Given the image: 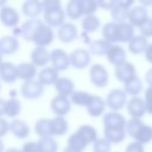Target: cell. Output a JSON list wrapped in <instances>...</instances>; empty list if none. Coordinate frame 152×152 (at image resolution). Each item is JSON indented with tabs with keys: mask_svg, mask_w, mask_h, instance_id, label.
<instances>
[{
	"mask_svg": "<svg viewBox=\"0 0 152 152\" xmlns=\"http://www.w3.org/2000/svg\"><path fill=\"white\" fill-rule=\"evenodd\" d=\"M19 49V42L14 36H2L0 38V55H12Z\"/></svg>",
	"mask_w": 152,
	"mask_h": 152,
	"instance_id": "21",
	"label": "cell"
},
{
	"mask_svg": "<svg viewBox=\"0 0 152 152\" xmlns=\"http://www.w3.org/2000/svg\"><path fill=\"white\" fill-rule=\"evenodd\" d=\"M57 36L58 39L62 43H71L74 42L77 36H78V28L76 27V25L71 24V23H64L58 27L57 31Z\"/></svg>",
	"mask_w": 152,
	"mask_h": 152,
	"instance_id": "16",
	"label": "cell"
},
{
	"mask_svg": "<svg viewBox=\"0 0 152 152\" xmlns=\"http://www.w3.org/2000/svg\"><path fill=\"white\" fill-rule=\"evenodd\" d=\"M126 134L133 138L135 142L146 145L152 141V126L144 124L141 119H129L126 121Z\"/></svg>",
	"mask_w": 152,
	"mask_h": 152,
	"instance_id": "1",
	"label": "cell"
},
{
	"mask_svg": "<svg viewBox=\"0 0 152 152\" xmlns=\"http://www.w3.org/2000/svg\"><path fill=\"white\" fill-rule=\"evenodd\" d=\"M34 132L39 138L51 137V119L42 118L34 124Z\"/></svg>",
	"mask_w": 152,
	"mask_h": 152,
	"instance_id": "34",
	"label": "cell"
},
{
	"mask_svg": "<svg viewBox=\"0 0 152 152\" xmlns=\"http://www.w3.org/2000/svg\"><path fill=\"white\" fill-rule=\"evenodd\" d=\"M104 102L110 112H119L127 103V94L124 91V89L114 88L107 94Z\"/></svg>",
	"mask_w": 152,
	"mask_h": 152,
	"instance_id": "3",
	"label": "cell"
},
{
	"mask_svg": "<svg viewBox=\"0 0 152 152\" xmlns=\"http://www.w3.org/2000/svg\"><path fill=\"white\" fill-rule=\"evenodd\" d=\"M112 45L113 44L108 43L104 39H96V40H93L89 43V50L88 51H89V53H93V55L106 56Z\"/></svg>",
	"mask_w": 152,
	"mask_h": 152,
	"instance_id": "31",
	"label": "cell"
},
{
	"mask_svg": "<svg viewBox=\"0 0 152 152\" xmlns=\"http://www.w3.org/2000/svg\"><path fill=\"white\" fill-rule=\"evenodd\" d=\"M80 6L83 15H91L99 8L96 0H80Z\"/></svg>",
	"mask_w": 152,
	"mask_h": 152,
	"instance_id": "43",
	"label": "cell"
},
{
	"mask_svg": "<svg viewBox=\"0 0 152 152\" xmlns=\"http://www.w3.org/2000/svg\"><path fill=\"white\" fill-rule=\"evenodd\" d=\"M147 45H148L147 39L145 37L138 34V36H134L128 42V51L133 55H140V53L145 52Z\"/></svg>",
	"mask_w": 152,
	"mask_h": 152,
	"instance_id": "29",
	"label": "cell"
},
{
	"mask_svg": "<svg viewBox=\"0 0 152 152\" xmlns=\"http://www.w3.org/2000/svg\"><path fill=\"white\" fill-rule=\"evenodd\" d=\"M10 131L18 139H25L30 134L28 125L24 120H20V119H14L12 122H10Z\"/></svg>",
	"mask_w": 152,
	"mask_h": 152,
	"instance_id": "26",
	"label": "cell"
},
{
	"mask_svg": "<svg viewBox=\"0 0 152 152\" xmlns=\"http://www.w3.org/2000/svg\"><path fill=\"white\" fill-rule=\"evenodd\" d=\"M116 32H118V24L109 21L106 23L102 26V39L107 40L110 44H115L116 43Z\"/></svg>",
	"mask_w": 152,
	"mask_h": 152,
	"instance_id": "36",
	"label": "cell"
},
{
	"mask_svg": "<svg viewBox=\"0 0 152 152\" xmlns=\"http://www.w3.org/2000/svg\"><path fill=\"white\" fill-rule=\"evenodd\" d=\"M63 152H81V151H77V150H75V148H71V147L65 146L64 150H63Z\"/></svg>",
	"mask_w": 152,
	"mask_h": 152,
	"instance_id": "55",
	"label": "cell"
},
{
	"mask_svg": "<svg viewBox=\"0 0 152 152\" xmlns=\"http://www.w3.org/2000/svg\"><path fill=\"white\" fill-rule=\"evenodd\" d=\"M0 88H1V86H0Z\"/></svg>",
	"mask_w": 152,
	"mask_h": 152,
	"instance_id": "60",
	"label": "cell"
},
{
	"mask_svg": "<svg viewBox=\"0 0 152 152\" xmlns=\"http://www.w3.org/2000/svg\"><path fill=\"white\" fill-rule=\"evenodd\" d=\"M0 78L5 83H14L18 80L17 65L11 62H2L0 65Z\"/></svg>",
	"mask_w": 152,
	"mask_h": 152,
	"instance_id": "20",
	"label": "cell"
},
{
	"mask_svg": "<svg viewBox=\"0 0 152 152\" xmlns=\"http://www.w3.org/2000/svg\"><path fill=\"white\" fill-rule=\"evenodd\" d=\"M5 104H6V100L0 97V118H2V115H5Z\"/></svg>",
	"mask_w": 152,
	"mask_h": 152,
	"instance_id": "54",
	"label": "cell"
},
{
	"mask_svg": "<svg viewBox=\"0 0 152 152\" xmlns=\"http://www.w3.org/2000/svg\"><path fill=\"white\" fill-rule=\"evenodd\" d=\"M50 108L55 113L56 116L64 118L71 109V102H70L69 97L56 95L50 102Z\"/></svg>",
	"mask_w": 152,
	"mask_h": 152,
	"instance_id": "11",
	"label": "cell"
},
{
	"mask_svg": "<svg viewBox=\"0 0 152 152\" xmlns=\"http://www.w3.org/2000/svg\"><path fill=\"white\" fill-rule=\"evenodd\" d=\"M37 142H38L39 152H57L58 150V142L55 140L53 137L39 138Z\"/></svg>",
	"mask_w": 152,
	"mask_h": 152,
	"instance_id": "39",
	"label": "cell"
},
{
	"mask_svg": "<svg viewBox=\"0 0 152 152\" xmlns=\"http://www.w3.org/2000/svg\"><path fill=\"white\" fill-rule=\"evenodd\" d=\"M69 129L68 121L65 118L55 116L51 119V137H62Z\"/></svg>",
	"mask_w": 152,
	"mask_h": 152,
	"instance_id": "30",
	"label": "cell"
},
{
	"mask_svg": "<svg viewBox=\"0 0 152 152\" xmlns=\"http://www.w3.org/2000/svg\"><path fill=\"white\" fill-rule=\"evenodd\" d=\"M38 21H39V19H28L27 21H25V23L21 25V27L19 28L18 33H19L25 40L31 42L32 33H33V31H34V28H36Z\"/></svg>",
	"mask_w": 152,
	"mask_h": 152,
	"instance_id": "40",
	"label": "cell"
},
{
	"mask_svg": "<svg viewBox=\"0 0 152 152\" xmlns=\"http://www.w3.org/2000/svg\"><path fill=\"white\" fill-rule=\"evenodd\" d=\"M4 151H5V145H4L2 140L0 139V152H4Z\"/></svg>",
	"mask_w": 152,
	"mask_h": 152,
	"instance_id": "57",
	"label": "cell"
},
{
	"mask_svg": "<svg viewBox=\"0 0 152 152\" xmlns=\"http://www.w3.org/2000/svg\"><path fill=\"white\" fill-rule=\"evenodd\" d=\"M127 113L131 115V119H141L146 114V107L144 99L140 96L131 97L126 103Z\"/></svg>",
	"mask_w": 152,
	"mask_h": 152,
	"instance_id": "10",
	"label": "cell"
},
{
	"mask_svg": "<svg viewBox=\"0 0 152 152\" xmlns=\"http://www.w3.org/2000/svg\"><path fill=\"white\" fill-rule=\"evenodd\" d=\"M65 15H68L71 20H77L83 15L81 11V6H80V0H70L66 4Z\"/></svg>",
	"mask_w": 152,
	"mask_h": 152,
	"instance_id": "41",
	"label": "cell"
},
{
	"mask_svg": "<svg viewBox=\"0 0 152 152\" xmlns=\"http://www.w3.org/2000/svg\"><path fill=\"white\" fill-rule=\"evenodd\" d=\"M4 152H21V150H20V148H14V147H11V148L5 150Z\"/></svg>",
	"mask_w": 152,
	"mask_h": 152,
	"instance_id": "56",
	"label": "cell"
},
{
	"mask_svg": "<svg viewBox=\"0 0 152 152\" xmlns=\"http://www.w3.org/2000/svg\"><path fill=\"white\" fill-rule=\"evenodd\" d=\"M55 39V33H53V28L48 26L46 24H44L42 20L38 21L32 37H31V42H33V44L39 48H46L50 44H52Z\"/></svg>",
	"mask_w": 152,
	"mask_h": 152,
	"instance_id": "2",
	"label": "cell"
},
{
	"mask_svg": "<svg viewBox=\"0 0 152 152\" xmlns=\"http://www.w3.org/2000/svg\"><path fill=\"white\" fill-rule=\"evenodd\" d=\"M21 112V103L18 99L11 97L6 100L5 104V115L8 118H17Z\"/></svg>",
	"mask_w": 152,
	"mask_h": 152,
	"instance_id": "37",
	"label": "cell"
},
{
	"mask_svg": "<svg viewBox=\"0 0 152 152\" xmlns=\"http://www.w3.org/2000/svg\"><path fill=\"white\" fill-rule=\"evenodd\" d=\"M50 63L51 66L58 72L64 71L70 66L69 55L62 49H53L52 51H50Z\"/></svg>",
	"mask_w": 152,
	"mask_h": 152,
	"instance_id": "8",
	"label": "cell"
},
{
	"mask_svg": "<svg viewBox=\"0 0 152 152\" xmlns=\"http://www.w3.org/2000/svg\"><path fill=\"white\" fill-rule=\"evenodd\" d=\"M90 53L87 49H75L69 55L70 65L75 69H84L90 64Z\"/></svg>",
	"mask_w": 152,
	"mask_h": 152,
	"instance_id": "6",
	"label": "cell"
},
{
	"mask_svg": "<svg viewBox=\"0 0 152 152\" xmlns=\"http://www.w3.org/2000/svg\"><path fill=\"white\" fill-rule=\"evenodd\" d=\"M145 58H146V61L148 62V63H151L152 64V43H150L148 45H147V48H146V50H145Z\"/></svg>",
	"mask_w": 152,
	"mask_h": 152,
	"instance_id": "52",
	"label": "cell"
},
{
	"mask_svg": "<svg viewBox=\"0 0 152 152\" xmlns=\"http://www.w3.org/2000/svg\"><path fill=\"white\" fill-rule=\"evenodd\" d=\"M93 95L87 93V91H74L71 95H70V102L76 104V106H82V107H87L91 100Z\"/></svg>",
	"mask_w": 152,
	"mask_h": 152,
	"instance_id": "38",
	"label": "cell"
},
{
	"mask_svg": "<svg viewBox=\"0 0 152 152\" xmlns=\"http://www.w3.org/2000/svg\"><path fill=\"white\" fill-rule=\"evenodd\" d=\"M112 145L104 138H97L93 142V152H110Z\"/></svg>",
	"mask_w": 152,
	"mask_h": 152,
	"instance_id": "44",
	"label": "cell"
},
{
	"mask_svg": "<svg viewBox=\"0 0 152 152\" xmlns=\"http://www.w3.org/2000/svg\"><path fill=\"white\" fill-rule=\"evenodd\" d=\"M147 18H148L147 8L141 5H137L131 7L127 17V23L131 24L133 27H140L147 20Z\"/></svg>",
	"mask_w": 152,
	"mask_h": 152,
	"instance_id": "9",
	"label": "cell"
},
{
	"mask_svg": "<svg viewBox=\"0 0 152 152\" xmlns=\"http://www.w3.org/2000/svg\"><path fill=\"white\" fill-rule=\"evenodd\" d=\"M107 57V61L114 65V66H119L121 64H124L126 62V57H127V53H126V50L118 45V44H113L109 49V51L107 52L106 55Z\"/></svg>",
	"mask_w": 152,
	"mask_h": 152,
	"instance_id": "17",
	"label": "cell"
},
{
	"mask_svg": "<svg viewBox=\"0 0 152 152\" xmlns=\"http://www.w3.org/2000/svg\"><path fill=\"white\" fill-rule=\"evenodd\" d=\"M20 150H21V152H39L38 142L37 141H27V142L23 144Z\"/></svg>",
	"mask_w": 152,
	"mask_h": 152,
	"instance_id": "48",
	"label": "cell"
},
{
	"mask_svg": "<svg viewBox=\"0 0 152 152\" xmlns=\"http://www.w3.org/2000/svg\"><path fill=\"white\" fill-rule=\"evenodd\" d=\"M20 20L18 11L11 6H4L0 8V21L6 27H15Z\"/></svg>",
	"mask_w": 152,
	"mask_h": 152,
	"instance_id": "12",
	"label": "cell"
},
{
	"mask_svg": "<svg viewBox=\"0 0 152 152\" xmlns=\"http://www.w3.org/2000/svg\"><path fill=\"white\" fill-rule=\"evenodd\" d=\"M66 146L68 147H71V148H75V150H77V151H83L87 146H88V144L86 142V140L77 133V132H75V133H72L69 138H68V141H66Z\"/></svg>",
	"mask_w": 152,
	"mask_h": 152,
	"instance_id": "42",
	"label": "cell"
},
{
	"mask_svg": "<svg viewBox=\"0 0 152 152\" xmlns=\"http://www.w3.org/2000/svg\"><path fill=\"white\" fill-rule=\"evenodd\" d=\"M133 1H128V0H119L114 2V6L110 10V15L113 19V23L115 24H121V23H126L127 21V17H128V12L131 10V7L133 6Z\"/></svg>",
	"mask_w": 152,
	"mask_h": 152,
	"instance_id": "4",
	"label": "cell"
},
{
	"mask_svg": "<svg viewBox=\"0 0 152 152\" xmlns=\"http://www.w3.org/2000/svg\"><path fill=\"white\" fill-rule=\"evenodd\" d=\"M114 2H115V0H97L96 1L97 7H100L102 10H108V11L112 10V7L114 6Z\"/></svg>",
	"mask_w": 152,
	"mask_h": 152,
	"instance_id": "50",
	"label": "cell"
},
{
	"mask_svg": "<svg viewBox=\"0 0 152 152\" xmlns=\"http://www.w3.org/2000/svg\"><path fill=\"white\" fill-rule=\"evenodd\" d=\"M140 30V36L145 37L146 39L147 38H151L152 37V18H147V20L139 27Z\"/></svg>",
	"mask_w": 152,
	"mask_h": 152,
	"instance_id": "45",
	"label": "cell"
},
{
	"mask_svg": "<svg viewBox=\"0 0 152 152\" xmlns=\"http://www.w3.org/2000/svg\"><path fill=\"white\" fill-rule=\"evenodd\" d=\"M114 72H115L116 80L119 82L124 83V84L137 76V70H135L134 64L131 63V62H127V61L124 64H121L119 66H115Z\"/></svg>",
	"mask_w": 152,
	"mask_h": 152,
	"instance_id": "13",
	"label": "cell"
},
{
	"mask_svg": "<svg viewBox=\"0 0 152 152\" xmlns=\"http://www.w3.org/2000/svg\"><path fill=\"white\" fill-rule=\"evenodd\" d=\"M1 63H2V56L0 55V65H1Z\"/></svg>",
	"mask_w": 152,
	"mask_h": 152,
	"instance_id": "59",
	"label": "cell"
},
{
	"mask_svg": "<svg viewBox=\"0 0 152 152\" xmlns=\"http://www.w3.org/2000/svg\"><path fill=\"white\" fill-rule=\"evenodd\" d=\"M104 128H126V119L119 112H107L103 114Z\"/></svg>",
	"mask_w": 152,
	"mask_h": 152,
	"instance_id": "14",
	"label": "cell"
},
{
	"mask_svg": "<svg viewBox=\"0 0 152 152\" xmlns=\"http://www.w3.org/2000/svg\"><path fill=\"white\" fill-rule=\"evenodd\" d=\"M21 12L30 19H37V17L43 12L42 1L38 0H27L21 5Z\"/></svg>",
	"mask_w": 152,
	"mask_h": 152,
	"instance_id": "24",
	"label": "cell"
},
{
	"mask_svg": "<svg viewBox=\"0 0 152 152\" xmlns=\"http://www.w3.org/2000/svg\"><path fill=\"white\" fill-rule=\"evenodd\" d=\"M144 102L146 107V113L152 114V87H147V89L144 91Z\"/></svg>",
	"mask_w": 152,
	"mask_h": 152,
	"instance_id": "46",
	"label": "cell"
},
{
	"mask_svg": "<svg viewBox=\"0 0 152 152\" xmlns=\"http://www.w3.org/2000/svg\"><path fill=\"white\" fill-rule=\"evenodd\" d=\"M55 88L57 94L64 97H69L75 91V84L68 77H59L55 83Z\"/></svg>",
	"mask_w": 152,
	"mask_h": 152,
	"instance_id": "25",
	"label": "cell"
},
{
	"mask_svg": "<svg viewBox=\"0 0 152 152\" xmlns=\"http://www.w3.org/2000/svg\"><path fill=\"white\" fill-rule=\"evenodd\" d=\"M42 8H43V12L53 11V10L62 8V5L58 0H45V1H42Z\"/></svg>",
	"mask_w": 152,
	"mask_h": 152,
	"instance_id": "47",
	"label": "cell"
},
{
	"mask_svg": "<svg viewBox=\"0 0 152 152\" xmlns=\"http://www.w3.org/2000/svg\"><path fill=\"white\" fill-rule=\"evenodd\" d=\"M20 93H21L23 97H25V99L36 100V99H39L43 95L44 87L37 80H31V81H26L21 84Z\"/></svg>",
	"mask_w": 152,
	"mask_h": 152,
	"instance_id": "7",
	"label": "cell"
},
{
	"mask_svg": "<svg viewBox=\"0 0 152 152\" xmlns=\"http://www.w3.org/2000/svg\"><path fill=\"white\" fill-rule=\"evenodd\" d=\"M84 140L89 145V144H93L96 139H97V131L95 127L90 126V125H81L77 131H76Z\"/></svg>",
	"mask_w": 152,
	"mask_h": 152,
	"instance_id": "35",
	"label": "cell"
},
{
	"mask_svg": "<svg viewBox=\"0 0 152 152\" xmlns=\"http://www.w3.org/2000/svg\"><path fill=\"white\" fill-rule=\"evenodd\" d=\"M81 26H82V30L86 32V33H93L95 31H97L101 26V20L95 15V14H91V15H84L82 18V21H81Z\"/></svg>",
	"mask_w": 152,
	"mask_h": 152,
	"instance_id": "32",
	"label": "cell"
},
{
	"mask_svg": "<svg viewBox=\"0 0 152 152\" xmlns=\"http://www.w3.org/2000/svg\"><path fill=\"white\" fill-rule=\"evenodd\" d=\"M89 80L95 87L103 88L109 82V74L102 64L96 63V64H93L89 69Z\"/></svg>",
	"mask_w": 152,
	"mask_h": 152,
	"instance_id": "5",
	"label": "cell"
},
{
	"mask_svg": "<svg viewBox=\"0 0 152 152\" xmlns=\"http://www.w3.org/2000/svg\"><path fill=\"white\" fill-rule=\"evenodd\" d=\"M4 6H6V1H4V0H2V1H0V8H1V7H4Z\"/></svg>",
	"mask_w": 152,
	"mask_h": 152,
	"instance_id": "58",
	"label": "cell"
},
{
	"mask_svg": "<svg viewBox=\"0 0 152 152\" xmlns=\"http://www.w3.org/2000/svg\"><path fill=\"white\" fill-rule=\"evenodd\" d=\"M37 81L44 87V86H50V84H55L56 81L59 78V72L53 69L52 66H45L43 68L37 76Z\"/></svg>",
	"mask_w": 152,
	"mask_h": 152,
	"instance_id": "19",
	"label": "cell"
},
{
	"mask_svg": "<svg viewBox=\"0 0 152 152\" xmlns=\"http://www.w3.org/2000/svg\"><path fill=\"white\" fill-rule=\"evenodd\" d=\"M135 36L134 33V27L126 23L118 24V32H116V42L119 43H128L133 37Z\"/></svg>",
	"mask_w": 152,
	"mask_h": 152,
	"instance_id": "27",
	"label": "cell"
},
{
	"mask_svg": "<svg viewBox=\"0 0 152 152\" xmlns=\"http://www.w3.org/2000/svg\"><path fill=\"white\" fill-rule=\"evenodd\" d=\"M87 108V113L93 116V118H99L101 115L104 114V109H106V102L102 97L97 96V95H93L89 104L86 107Z\"/></svg>",
	"mask_w": 152,
	"mask_h": 152,
	"instance_id": "22",
	"label": "cell"
},
{
	"mask_svg": "<svg viewBox=\"0 0 152 152\" xmlns=\"http://www.w3.org/2000/svg\"><path fill=\"white\" fill-rule=\"evenodd\" d=\"M31 63L37 68V66H44L50 62V51L46 48H39L36 46L30 55Z\"/></svg>",
	"mask_w": 152,
	"mask_h": 152,
	"instance_id": "18",
	"label": "cell"
},
{
	"mask_svg": "<svg viewBox=\"0 0 152 152\" xmlns=\"http://www.w3.org/2000/svg\"><path fill=\"white\" fill-rule=\"evenodd\" d=\"M17 75L18 78L23 80L24 82L34 80L37 76V68L31 62H23L17 65Z\"/></svg>",
	"mask_w": 152,
	"mask_h": 152,
	"instance_id": "23",
	"label": "cell"
},
{
	"mask_svg": "<svg viewBox=\"0 0 152 152\" xmlns=\"http://www.w3.org/2000/svg\"><path fill=\"white\" fill-rule=\"evenodd\" d=\"M145 82L148 84V87H152V68L145 72Z\"/></svg>",
	"mask_w": 152,
	"mask_h": 152,
	"instance_id": "53",
	"label": "cell"
},
{
	"mask_svg": "<svg viewBox=\"0 0 152 152\" xmlns=\"http://www.w3.org/2000/svg\"><path fill=\"white\" fill-rule=\"evenodd\" d=\"M10 131V122H7L4 118H0V139L7 134Z\"/></svg>",
	"mask_w": 152,
	"mask_h": 152,
	"instance_id": "51",
	"label": "cell"
},
{
	"mask_svg": "<svg viewBox=\"0 0 152 152\" xmlns=\"http://www.w3.org/2000/svg\"><path fill=\"white\" fill-rule=\"evenodd\" d=\"M64 19H65V12L63 8L43 12V20H44L43 23L50 27H59L62 24L65 23Z\"/></svg>",
	"mask_w": 152,
	"mask_h": 152,
	"instance_id": "15",
	"label": "cell"
},
{
	"mask_svg": "<svg viewBox=\"0 0 152 152\" xmlns=\"http://www.w3.org/2000/svg\"><path fill=\"white\" fill-rule=\"evenodd\" d=\"M125 152H145V146L139 144V142L133 141L126 146Z\"/></svg>",
	"mask_w": 152,
	"mask_h": 152,
	"instance_id": "49",
	"label": "cell"
},
{
	"mask_svg": "<svg viewBox=\"0 0 152 152\" xmlns=\"http://www.w3.org/2000/svg\"><path fill=\"white\" fill-rule=\"evenodd\" d=\"M103 135L104 139L112 145L122 142L127 134L126 128H103Z\"/></svg>",
	"mask_w": 152,
	"mask_h": 152,
	"instance_id": "28",
	"label": "cell"
},
{
	"mask_svg": "<svg viewBox=\"0 0 152 152\" xmlns=\"http://www.w3.org/2000/svg\"><path fill=\"white\" fill-rule=\"evenodd\" d=\"M142 81L139 76H135L133 77L132 80H129L128 82H126L124 84V91L128 95H131L132 97L133 96H139V94L142 91Z\"/></svg>",
	"mask_w": 152,
	"mask_h": 152,
	"instance_id": "33",
	"label": "cell"
}]
</instances>
